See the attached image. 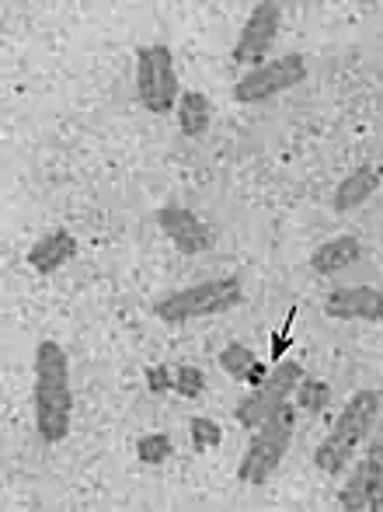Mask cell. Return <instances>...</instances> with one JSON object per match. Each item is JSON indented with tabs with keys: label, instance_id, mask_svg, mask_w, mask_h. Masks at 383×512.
I'll return each mask as SVG.
<instances>
[{
	"label": "cell",
	"instance_id": "1",
	"mask_svg": "<svg viewBox=\"0 0 383 512\" xmlns=\"http://www.w3.org/2000/svg\"><path fill=\"white\" fill-rule=\"evenodd\" d=\"M35 429L46 443H63L74 425V387L70 359L60 342H39L35 349V387H32Z\"/></svg>",
	"mask_w": 383,
	"mask_h": 512
},
{
	"label": "cell",
	"instance_id": "2",
	"mask_svg": "<svg viewBox=\"0 0 383 512\" xmlns=\"http://www.w3.org/2000/svg\"><path fill=\"white\" fill-rule=\"evenodd\" d=\"M380 398H383L380 391H359L356 398L342 408L335 429L324 436V443L317 446V453H314V464L321 467L324 474H342L345 471V464L352 460L356 446L363 443L366 432H370L373 422H377Z\"/></svg>",
	"mask_w": 383,
	"mask_h": 512
},
{
	"label": "cell",
	"instance_id": "3",
	"mask_svg": "<svg viewBox=\"0 0 383 512\" xmlns=\"http://www.w3.org/2000/svg\"><path fill=\"white\" fill-rule=\"evenodd\" d=\"M293 432H296V405L286 401L283 408H276L255 429V439H251V446L241 457V467H237V481H244V485H265L279 471V464H283L289 443H293Z\"/></svg>",
	"mask_w": 383,
	"mask_h": 512
},
{
	"label": "cell",
	"instance_id": "4",
	"mask_svg": "<svg viewBox=\"0 0 383 512\" xmlns=\"http://www.w3.org/2000/svg\"><path fill=\"white\" fill-rule=\"evenodd\" d=\"M244 300V286L237 276L209 279V283H195L189 290H178L171 297L157 300L154 314L161 321H192V317H216L227 314Z\"/></svg>",
	"mask_w": 383,
	"mask_h": 512
},
{
	"label": "cell",
	"instance_id": "5",
	"mask_svg": "<svg viewBox=\"0 0 383 512\" xmlns=\"http://www.w3.org/2000/svg\"><path fill=\"white\" fill-rule=\"evenodd\" d=\"M136 91L147 112L168 115L178 105V74H175V56L168 46H143L136 53Z\"/></svg>",
	"mask_w": 383,
	"mask_h": 512
},
{
	"label": "cell",
	"instance_id": "6",
	"mask_svg": "<svg viewBox=\"0 0 383 512\" xmlns=\"http://www.w3.org/2000/svg\"><path fill=\"white\" fill-rule=\"evenodd\" d=\"M300 380H303V366L296 363V359H283V363H276L269 373H265L262 384L251 387L248 398H241V405L234 408V418L244 425V429H258L272 411L283 408L286 401L293 398L296 387H300Z\"/></svg>",
	"mask_w": 383,
	"mask_h": 512
},
{
	"label": "cell",
	"instance_id": "7",
	"mask_svg": "<svg viewBox=\"0 0 383 512\" xmlns=\"http://www.w3.org/2000/svg\"><path fill=\"white\" fill-rule=\"evenodd\" d=\"M303 77H307V63H303L300 53L279 56V60L262 63V67H255L251 74H244L241 81L234 84V98L244 105L265 102V98L283 95V91L303 84Z\"/></svg>",
	"mask_w": 383,
	"mask_h": 512
},
{
	"label": "cell",
	"instance_id": "8",
	"mask_svg": "<svg viewBox=\"0 0 383 512\" xmlns=\"http://www.w3.org/2000/svg\"><path fill=\"white\" fill-rule=\"evenodd\" d=\"M279 18H283L279 4H272V0L255 4L251 18L244 21L241 35H237L234 53H230L234 56V63H262L265 53H269L272 42H276V35H279Z\"/></svg>",
	"mask_w": 383,
	"mask_h": 512
},
{
	"label": "cell",
	"instance_id": "9",
	"mask_svg": "<svg viewBox=\"0 0 383 512\" xmlns=\"http://www.w3.org/2000/svg\"><path fill=\"white\" fill-rule=\"evenodd\" d=\"M157 223H161V230L171 237V244H175L178 251H185V255H199V251L213 248V230H209L192 209L168 206L157 213Z\"/></svg>",
	"mask_w": 383,
	"mask_h": 512
},
{
	"label": "cell",
	"instance_id": "10",
	"mask_svg": "<svg viewBox=\"0 0 383 512\" xmlns=\"http://www.w3.org/2000/svg\"><path fill=\"white\" fill-rule=\"evenodd\" d=\"M324 314L335 321H383V293L373 286H345L324 300Z\"/></svg>",
	"mask_w": 383,
	"mask_h": 512
},
{
	"label": "cell",
	"instance_id": "11",
	"mask_svg": "<svg viewBox=\"0 0 383 512\" xmlns=\"http://www.w3.org/2000/svg\"><path fill=\"white\" fill-rule=\"evenodd\" d=\"M70 258H77V237L70 234V230H63V227L42 234L39 241L28 248V265H32L35 272H42V276L63 269Z\"/></svg>",
	"mask_w": 383,
	"mask_h": 512
},
{
	"label": "cell",
	"instance_id": "12",
	"mask_svg": "<svg viewBox=\"0 0 383 512\" xmlns=\"http://www.w3.org/2000/svg\"><path fill=\"white\" fill-rule=\"evenodd\" d=\"M383 182V168L380 164H359L356 171H349V175L338 182L335 189V209L338 213H349V209H359L363 203H370V196L380 189Z\"/></svg>",
	"mask_w": 383,
	"mask_h": 512
},
{
	"label": "cell",
	"instance_id": "13",
	"mask_svg": "<svg viewBox=\"0 0 383 512\" xmlns=\"http://www.w3.org/2000/svg\"><path fill=\"white\" fill-rule=\"evenodd\" d=\"M359 255H363V244H359L356 237H335V241L321 244V248L310 255V269H314L317 276H335V272L356 265Z\"/></svg>",
	"mask_w": 383,
	"mask_h": 512
},
{
	"label": "cell",
	"instance_id": "14",
	"mask_svg": "<svg viewBox=\"0 0 383 512\" xmlns=\"http://www.w3.org/2000/svg\"><path fill=\"white\" fill-rule=\"evenodd\" d=\"M213 122V102H209L202 91H182L178 98V126H182L185 136H202Z\"/></svg>",
	"mask_w": 383,
	"mask_h": 512
},
{
	"label": "cell",
	"instance_id": "15",
	"mask_svg": "<svg viewBox=\"0 0 383 512\" xmlns=\"http://www.w3.org/2000/svg\"><path fill=\"white\" fill-rule=\"evenodd\" d=\"M255 352L248 349L244 342H230L227 349L220 352V370L227 373L230 380H248L251 370H255Z\"/></svg>",
	"mask_w": 383,
	"mask_h": 512
},
{
	"label": "cell",
	"instance_id": "16",
	"mask_svg": "<svg viewBox=\"0 0 383 512\" xmlns=\"http://www.w3.org/2000/svg\"><path fill=\"white\" fill-rule=\"evenodd\" d=\"M366 485H370V509L383 512V439H373L370 453L363 460Z\"/></svg>",
	"mask_w": 383,
	"mask_h": 512
},
{
	"label": "cell",
	"instance_id": "17",
	"mask_svg": "<svg viewBox=\"0 0 383 512\" xmlns=\"http://www.w3.org/2000/svg\"><path fill=\"white\" fill-rule=\"evenodd\" d=\"M175 453V443H171L168 432H147V436L136 439V457H140V464H164V460Z\"/></svg>",
	"mask_w": 383,
	"mask_h": 512
},
{
	"label": "cell",
	"instance_id": "18",
	"mask_svg": "<svg viewBox=\"0 0 383 512\" xmlns=\"http://www.w3.org/2000/svg\"><path fill=\"white\" fill-rule=\"evenodd\" d=\"M331 401V387L324 384V380H300V387H296V405H300V411H307V415H321L324 408H328Z\"/></svg>",
	"mask_w": 383,
	"mask_h": 512
},
{
	"label": "cell",
	"instance_id": "19",
	"mask_svg": "<svg viewBox=\"0 0 383 512\" xmlns=\"http://www.w3.org/2000/svg\"><path fill=\"white\" fill-rule=\"evenodd\" d=\"M338 506L342 509H370V485H366V471L363 464L356 467V474L349 478V485L338 492Z\"/></svg>",
	"mask_w": 383,
	"mask_h": 512
},
{
	"label": "cell",
	"instance_id": "20",
	"mask_svg": "<svg viewBox=\"0 0 383 512\" xmlns=\"http://www.w3.org/2000/svg\"><path fill=\"white\" fill-rule=\"evenodd\" d=\"M189 432H192V450L195 453H206V450H216L223 443V429L213 422V418L199 415L189 422Z\"/></svg>",
	"mask_w": 383,
	"mask_h": 512
},
{
	"label": "cell",
	"instance_id": "21",
	"mask_svg": "<svg viewBox=\"0 0 383 512\" xmlns=\"http://www.w3.org/2000/svg\"><path fill=\"white\" fill-rule=\"evenodd\" d=\"M206 391V373L199 366H178L175 370V394L182 398H199Z\"/></svg>",
	"mask_w": 383,
	"mask_h": 512
},
{
	"label": "cell",
	"instance_id": "22",
	"mask_svg": "<svg viewBox=\"0 0 383 512\" xmlns=\"http://www.w3.org/2000/svg\"><path fill=\"white\" fill-rule=\"evenodd\" d=\"M143 377H147V391L154 394V398L175 391V370H168V366H147Z\"/></svg>",
	"mask_w": 383,
	"mask_h": 512
}]
</instances>
